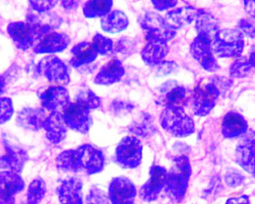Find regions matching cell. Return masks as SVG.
<instances>
[{
	"instance_id": "cell-44",
	"label": "cell",
	"mask_w": 255,
	"mask_h": 204,
	"mask_svg": "<svg viewBox=\"0 0 255 204\" xmlns=\"http://www.w3.org/2000/svg\"><path fill=\"white\" fill-rule=\"evenodd\" d=\"M151 2L155 9L163 11L174 8L178 3V0H151Z\"/></svg>"
},
{
	"instance_id": "cell-11",
	"label": "cell",
	"mask_w": 255,
	"mask_h": 204,
	"mask_svg": "<svg viewBox=\"0 0 255 204\" xmlns=\"http://www.w3.org/2000/svg\"><path fill=\"white\" fill-rule=\"evenodd\" d=\"M2 152L0 159V168L21 174L29 159L27 151L7 138H2Z\"/></svg>"
},
{
	"instance_id": "cell-2",
	"label": "cell",
	"mask_w": 255,
	"mask_h": 204,
	"mask_svg": "<svg viewBox=\"0 0 255 204\" xmlns=\"http://www.w3.org/2000/svg\"><path fill=\"white\" fill-rule=\"evenodd\" d=\"M159 122L164 131L175 138H186L195 132V121L185 108H164Z\"/></svg>"
},
{
	"instance_id": "cell-23",
	"label": "cell",
	"mask_w": 255,
	"mask_h": 204,
	"mask_svg": "<svg viewBox=\"0 0 255 204\" xmlns=\"http://www.w3.org/2000/svg\"><path fill=\"white\" fill-rule=\"evenodd\" d=\"M71 39L63 32H53L40 38L34 51L38 54L56 53L64 51L69 45Z\"/></svg>"
},
{
	"instance_id": "cell-29",
	"label": "cell",
	"mask_w": 255,
	"mask_h": 204,
	"mask_svg": "<svg viewBox=\"0 0 255 204\" xmlns=\"http://www.w3.org/2000/svg\"><path fill=\"white\" fill-rule=\"evenodd\" d=\"M169 52L168 44L148 41L141 51L143 61L150 66L160 65Z\"/></svg>"
},
{
	"instance_id": "cell-43",
	"label": "cell",
	"mask_w": 255,
	"mask_h": 204,
	"mask_svg": "<svg viewBox=\"0 0 255 204\" xmlns=\"http://www.w3.org/2000/svg\"><path fill=\"white\" fill-rule=\"evenodd\" d=\"M239 30L250 38H255V19H242L239 22Z\"/></svg>"
},
{
	"instance_id": "cell-16",
	"label": "cell",
	"mask_w": 255,
	"mask_h": 204,
	"mask_svg": "<svg viewBox=\"0 0 255 204\" xmlns=\"http://www.w3.org/2000/svg\"><path fill=\"white\" fill-rule=\"evenodd\" d=\"M26 22L33 30L36 41L47 34L55 32L62 23V19L54 13H29Z\"/></svg>"
},
{
	"instance_id": "cell-22",
	"label": "cell",
	"mask_w": 255,
	"mask_h": 204,
	"mask_svg": "<svg viewBox=\"0 0 255 204\" xmlns=\"http://www.w3.org/2000/svg\"><path fill=\"white\" fill-rule=\"evenodd\" d=\"M7 32L16 47L23 51L29 50L36 41L33 30L27 22H12L8 24Z\"/></svg>"
},
{
	"instance_id": "cell-34",
	"label": "cell",
	"mask_w": 255,
	"mask_h": 204,
	"mask_svg": "<svg viewBox=\"0 0 255 204\" xmlns=\"http://www.w3.org/2000/svg\"><path fill=\"white\" fill-rule=\"evenodd\" d=\"M195 29L198 33L214 36L219 30V24L216 19L204 10H199L198 16L195 19Z\"/></svg>"
},
{
	"instance_id": "cell-42",
	"label": "cell",
	"mask_w": 255,
	"mask_h": 204,
	"mask_svg": "<svg viewBox=\"0 0 255 204\" xmlns=\"http://www.w3.org/2000/svg\"><path fill=\"white\" fill-rule=\"evenodd\" d=\"M244 176L237 170H231L225 174L224 181L230 188H236L240 186L244 182Z\"/></svg>"
},
{
	"instance_id": "cell-24",
	"label": "cell",
	"mask_w": 255,
	"mask_h": 204,
	"mask_svg": "<svg viewBox=\"0 0 255 204\" xmlns=\"http://www.w3.org/2000/svg\"><path fill=\"white\" fill-rule=\"evenodd\" d=\"M128 130L129 135L144 139L156 134L157 126L151 114L146 111H141L131 120L128 125Z\"/></svg>"
},
{
	"instance_id": "cell-10",
	"label": "cell",
	"mask_w": 255,
	"mask_h": 204,
	"mask_svg": "<svg viewBox=\"0 0 255 204\" xmlns=\"http://www.w3.org/2000/svg\"><path fill=\"white\" fill-rule=\"evenodd\" d=\"M41 106L48 112L63 113L71 103L69 92L65 86H49L38 92Z\"/></svg>"
},
{
	"instance_id": "cell-6",
	"label": "cell",
	"mask_w": 255,
	"mask_h": 204,
	"mask_svg": "<svg viewBox=\"0 0 255 204\" xmlns=\"http://www.w3.org/2000/svg\"><path fill=\"white\" fill-rule=\"evenodd\" d=\"M212 41L213 37L210 35L198 33L191 44L190 53L205 71L215 73L220 69V66L215 57Z\"/></svg>"
},
{
	"instance_id": "cell-13",
	"label": "cell",
	"mask_w": 255,
	"mask_h": 204,
	"mask_svg": "<svg viewBox=\"0 0 255 204\" xmlns=\"http://www.w3.org/2000/svg\"><path fill=\"white\" fill-rule=\"evenodd\" d=\"M77 148L82 172L93 176L104 171L106 156L102 150L92 144H83Z\"/></svg>"
},
{
	"instance_id": "cell-40",
	"label": "cell",
	"mask_w": 255,
	"mask_h": 204,
	"mask_svg": "<svg viewBox=\"0 0 255 204\" xmlns=\"http://www.w3.org/2000/svg\"><path fill=\"white\" fill-rule=\"evenodd\" d=\"M0 102H1L0 124L4 125L9 122L14 116V104H13L12 100L7 97H2Z\"/></svg>"
},
{
	"instance_id": "cell-15",
	"label": "cell",
	"mask_w": 255,
	"mask_h": 204,
	"mask_svg": "<svg viewBox=\"0 0 255 204\" xmlns=\"http://www.w3.org/2000/svg\"><path fill=\"white\" fill-rule=\"evenodd\" d=\"M38 71L50 83L54 85L65 86L69 84L70 74L68 67L63 61L56 56L44 58L38 64Z\"/></svg>"
},
{
	"instance_id": "cell-30",
	"label": "cell",
	"mask_w": 255,
	"mask_h": 204,
	"mask_svg": "<svg viewBox=\"0 0 255 204\" xmlns=\"http://www.w3.org/2000/svg\"><path fill=\"white\" fill-rule=\"evenodd\" d=\"M73 56L70 64L74 68L92 63L98 57V53L95 51L92 43L81 42L73 47L71 50Z\"/></svg>"
},
{
	"instance_id": "cell-20",
	"label": "cell",
	"mask_w": 255,
	"mask_h": 204,
	"mask_svg": "<svg viewBox=\"0 0 255 204\" xmlns=\"http://www.w3.org/2000/svg\"><path fill=\"white\" fill-rule=\"evenodd\" d=\"M249 129V123L244 116L235 111H230L222 117L221 132L226 139L243 136Z\"/></svg>"
},
{
	"instance_id": "cell-21",
	"label": "cell",
	"mask_w": 255,
	"mask_h": 204,
	"mask_svg": "<svg viewBox=\"0 0 255 204\" xmlns=\"http://www.w3.org/2000/svg\"><path fill=\"white\" fill-rule=\"evenodd\" d=\"M44 108L26 107L20 110L16 116V123L19 127L30 132L43 130L47 116Z\"/></svg>"
},
{
	"instance_id": "cell-33",
	"label": "cell",
	"mask_w": 255,
	"mask_h": 204,
	"mask_svg": "<svg viewBox=\"0 0 255 204\" xmlns=\"http://www.w3.org/2000/svg\"><path fill=\"white\" fill-rule=\"evenodd\" d=\"M113 0H89L83 7V14L87 18L104 17L111 11Z\"/></svg>"
},
{
	"instance_id": "cell-38",
	"label": "cell",
	"mask_w": 255,
	"mask_h": 204,
	"mask_svg": "<svg viewBox=\"0 0 255 204\" xmlns=\"http://www.w3.org/2000/svg\"><path fill=\"white\" fill-rule=\"evenodd\" d=\"M133 104L122 100H115L110 105V112L118 117H125L133 111Z\"/></svg>"
},
{
	"instance_id": "cell-35",
	"label": "cell",
	"mask_w": 255,
	"mask_h": 204,
	"mask_svg": "<svg viewBox=\"0 0 255 204\" xmlns=\"http://www.w3.org/2000/svg\"><path fill=\"white\" fill-rule=\"evenodd\" d=\"M252 68H253L249 62V58L246 56L236 58L230 66V77L235 79H243L249 77Z\"/></svg>"
},
{
	"instance_id": "cell-1",
	"label": "cell",
	"mask_w": 255,
	"mask_h": 204,
	"mask_svg": "<svg viewBox=\"0 0 255 204\" xmlns=\"http://www.w3.org/2000/svg\"><path fill=\"white\" fill-rule=\"evenodd\" d=\"M192 168L190 159L186 155L174 157L172 165L168 170L165 192L168 199L179 204L184 200L189 189Z\"/></svg>"
},
{
	"instance_id": "cell-36",
	"label": "cell",
	"mask_w": 255,
	"mask_h": 204,
	"mask_svg": "<svg viewBox=\"0 0 255 204\" xmlns=\"http://www.w3.org/2000/svg\"><path fill=\"white\" fill-rule=\"evenodd\" d=\"M75 102L86 107L89 110L98 109L102 105L101 98L92 90L86 89L82 91L76 96Z\"/></svg>"
},
{
	"instance_id": "cell-5",
	"label": "cell",
	"mask_w": 255,
	"mask_h": 204,
	"mask_svg": "<svg viewBox=\"0 0 255 204\" xmlns=\"http://www.w3.org/2000/svg\"><path fill=\"white\" fill-rule=\"evenodd\" d=\"M220 90L213 82H202L194 88L190 95L191 107L197 117L208 115L217 103Z\"/></svg>"
},
{
	"instance_id": "cell-41",
	"label": "cell",
	"mask_w": 255,
	"mask_h": 204,
	"mask_svg": "<svg viewBox=\"0 0 255 204\" xmlns=\"http://www.w3.org/2000/svg\"><path fill=\"white\" fill-rule=\"evenodd\" d=\"M29 4L32 9L36 12H48L53 9L59 0H29Z\"/></svg>"
},
{
	"instance_id": "cell-17",
	"label": "cell",
	"mask_w": 255,
	"mask_h": 204,
	"mask_svg": "<svg viewBox=\"0 0 255 204\" xmlns=\"http://www.w3.org/2000/svg\"><path fill=\"white\" fill-rule=\"evenodd\" d=\"M84 183L78 177L65 179L56 188V195L60 204H85Z\"/></svg>"
},
{
	"instance_id": "cell-46",
	"label": "cell",
	"mask_w": 255,
	"mask_h": 204,
	"mask_svg": "<svg viewBox=\"0 0 255 204\" xmlns=\"http://www.w3.org/2000/svg\"><path fill=\"white\" fill-rule=\"evenodd\" d=\"M225 204H252V203L248 195H243L228 198Z\"/></svg>"
},
{
	"instance_id": "cell-31",
	"label": "cell",
	"mask_w": 255,
	"mask_h": 204,
	"mask_svg": "<svg viewBox=\"0 0 255 204\" xmlns=\"http://www.w3.org/2000/svg\"><path fill=\"white\" fill-rule=\"evenodd\" d=\"M101 28L108 33H119L123 32L129 25L128 16L122 11L115 10L101 19Z\"/></svg>"
},
{
	"instance_id": "cell-32",
	"label": "cell",
	"mask_w": 255,
	"mask_h": 204,
	"mask_svg": "<svg viewBox=\"0 0 255 204\" xmlns=\"http://www.w3.org/2000/svg\"><path fill=\"white\" fill-rule=\"evenodd\" d=\"M47 192V183L41 177H35L26 188L24 199L20 204H41Z\"/></svg>"
},
{
	"instance_id": "cell-3",
	"label": "cell",
	"mask_w": 255,
	"mask_h": 204,
	"mask_svg": "<svg viewBox=\"0 0 255 204\" xmlns=\"http://www.w3.org/2000/svg\"><path fill=\"white\" fill-rule=\"evenodd\" d=\"M143 150L144 146L141 138L132 135H126L115 149V162L124 169H136L142 162Z\"/></svg>"
},
{
	"instance_id": "cell-18",
	"label": "cell",
	"mask_w": 255,
	"mask_h": 204,
	"mask_svg": "<svg viewBox=\"0 0 255 204\" xmlns=\"http://www.w3.org/2000/svg\"><path fill=\"white\" fill-rule=\"evenodd\" d=\"M235 162L243 171L255 174V138L245 136L235 149Z\"/></svg>"
},
{
	"instance_id": "cell-19",
	"label": "cell",
	"mask_w": 255,
	"mask_h": 204,
	"mask_svg": "<svg viewBox=\"0 0 255 204\" xmlns=\"http://www.w3.org/2000/svg\"><path fill=\"white\" fill-rule=\"evenodd\" d=\"M68 129L62 113H48L44 121L43 130L49 142L54 145L63 142L67 138Z\"/></svg>"
},
{
	"instance_id": "cell-48",
	"label": "cell",
	"mask_w": 255,
	"mask_h": 204,
	"mask_svg": "<svg viewBox=\"0 0 255 204\" xmlns=\"http://www.w3.org/2000/svg\"><path fill=\"white\" fill-rule=\"evenodd\" d=\"M60 2L65 10H74L80 5V0H60Z\"/></svg>"
},
{
	"instance_id": "cell-14",
	"label": "cell",
	"mask_w": 255,
	"mask_h": 204,
	"mask_svg": "<svg viewBox=\"0 0 255 204\" xmlns=\"http://www.w3.org/2000/svg\"><path fill=\"white\" fill-rule=\"evenodd\" d=\"M20 173L2 170L0 172V204H16V197L26 189Z\"/></svg>"
},
{
	"instance_id": "cell-45",
	"label": "cell",
	"mask_w": 255,
	"mask_h": 204,
	"mask_svg": "<svg viewBox=\"0 0 255 204\" xmlns=\"http://www.w3.org/2000/svg\"><path fill=\"white\" fill-rule=\"evenodd\" d=\"M134 44L131 40L128 38H124V39L119 40L118 42L117 46H116V51L122 54H126V53H129L132 51L133 49Z\"/></svg>"
},
{
	"instance_id": "cell-9",
	"label": "cell",
	"mask_w": 255,
	"mask_h": 204,
	"mask_svg": "<svg viewBox=\"0 0 255 204\" xmlns=\"http://www.w3.org/2000/svg\"><path fill=\"white\" fill-rule=\"evenodd\" d=\"M141 27L147 32L146 40L168 44L175 38L177 32L165 23V18L156 13H147L141 22Z\"/></svg>"
},
{
	"instance_id": "cell-27",
	"label": "cell",
	"mask_w": 255,
	"mask_h": 204,
	"mask_svg": "<svg viewBox=\"0 0 255 204\" xmlns=\"http://www.w3.org/2000/svg\"><path fill=\"white\" fill-rule=\"evenodd\" d=\"M189 100L190 96L184 87L174 85L162 92L159 98V103L164 108H185Z\"/></svg>"
},
{
	"instance_id": "cell-26",
	"label": "cell",
	"mask_w": 255,
	"mask_h": 204,
	"mask_svg": "<svg viewBox=\"0 0 255 204\" xmlns=\"http://www.w3.org/2000/svg\"><path fill=\"white\" fill-rule=\"evenodd\" d=\"M199 10L192 6L181 7L168 11L164 18L170 28L177 31L195 20Z\"/></svg>"
},
{
	"instance_id": "cell-7",
	"label": "cell",
	"mask_w": 255,
	"mask_h": 204,
	"mask_svg": "<svg viewBox=\"0 0 255 204\" xmlns=\"http://www.w3.org/2000/svg\"><path fill=\"white\" fill-rule=\"evenodd\" d=\"M168 170L159 165H153L149 169L148 178L141 185L138 196L144 202L152 203L157 201L164 192L166 183Z\"/></svg>"
},
{
	"instance_id": "cell-47",
	"label": "cell",
	"mask_w": 255,
	"mask_h": 204,
	"mask_svg": "<svg viewBox=\"0 0 255 204\" xmlns=\"http://www.w3.org/2000/svg\"><path fill=\"white\" fill-rule=\"evenodd\" d=\"M246 13L255 20V0H243Z\"/></svg>"
},
{
	"instance_id": "cell-8",
	"label": "cell",
	"mask_w": 255,
	"mask_h": 204,
	"mask_svg": "<svg viewBox=\"0 0 255 204\" xmlns=\"http://www.w3.org/2000/svg\"><path fill=\"white\" fill-rule=\"evenodd\" d=\"M107 193L111 204H135L138 191L131 179L120 175L110 180Z\"/></svg>"
},
{
	"instance_id": "cell-49",
	"label": "cell",
	"mask_w": 255,
	"mask_h": 204,
	"mask_svg": "<svg viewBox=\"0 0 255 204\" xmlns=\"http://www.w3.org/2000/svg\"><path fill=\"white\" fill-rule=\"evenodd\" d=\"M248 58H249V62H250L252 68L255 69V44L252 46L250 53H249V56Z\"/></svg>"
},
{
	"instance_id": "cell-12",
	"label": "cell",
	"mask_w": 255,
	"mask_h": 204,
	"mask_svg": "<svg viewBox=\"0 0 255 204\" xmlns=\"http://www.w3.org/2000/svg\"><path fill=\"white\" fill-rule=\"evenodd\" d=\"M62 114L68 129L82 135H86L91 130L93 124L91 110L78 102H71Z\"/></svg>"
},
{
	"instance_id": "cell-28",
	"label": "cell",
	"mask_w": 255,
	"mask_h": 204,
	"mask_svg": "<svg viewBox=\"0 0 255 204\" xmlns=\"http://www.w3.org/2000/svg\"><path fill=\"white\" fill-rule=\"evenodd\" d=\"M55 163L56 168L61 172L68 174H78L82 172L77 147L62 150L56 156Z\"/></svg>"
},
{
	"instance_id": "cell-4",
	"label": "cell",
	"mask_w": 255,
	"mask_h": 204,
	"mask_svg": "<svg viewBox=\"0 0 255 204\" xmlns=\"http://www.w3.org/2000/svg\"><path fill=\"white\" fill-rule=\"evenodd\" d=\"M212 47L217 57H240L245 47L243 35L237 29H219L213 36Z\"/></svg>"
},
{
	"instance_id": "cell-39",
	"label": "cell",
	"mask_w": 255,
	"mask_h": 204,
	"mask_svg": "<svg viewBox=\"0 0 255 204\" xmlns=\"http://www.w3.org/2000/svg\"><path fill=\"white\" fill-rule=\"evenodd\" d=\"M92 46L98 54L105 56L113 49V41L101 34H96L92 41Z\"/></svg>"
},
{
	"instance_id": "cell-25",
	"label": "cell",
	"mask_w": 255,
	"mask_h": 204,
	"mask_svg": "<svg viewBox=\"0 0 255 204\" xmlns=\"http://www.w3.org/2000/svg\"><path fill=\"white\" fill-rule=\"evenodd\" d=\"M125 74L122 61L113 59L101 68L94 82L100 86H110L121 81Z\"/></svg>"
},
{
	"instance_id": "cell-37",
	"label": "cell",
	"mask_w": 255,
	"mask_h": 204,
	"mask_svg": "<svg viewBox=\"0 0 255 204\" xmlns=\"http://www.w3.org/2000/svg\"><path fill=\"white\" fill-rule=\"evenodd\" d=\"M85 204H111L108 193L96 186L89 189L85 198Z\"/></svg>"
}]
</instances>
